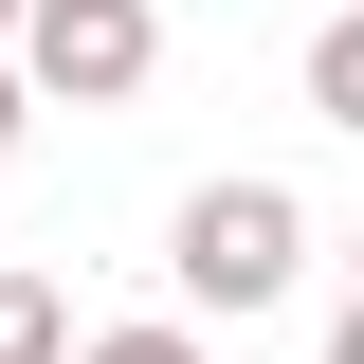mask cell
I'll return each mask as SVG.
<instances>
[{
  "label": "cell",
  "instance_id": "cell-6",
  "mask_svg": "<svg viewBox=\"0 0 364 364\" xmlns=\"http://www.w3.org/2000/svg\"><path fill=\"white\" fill-rule=\"evenodd\" d=\"M18 128H37V91H18V73H0V146H18Z\"/></svg>",
  "mask_w": 364,
  "mask_h": 364
},
{
  "label": "cell",
  "instance_id": "cell-7",
  "mask_svg": "<svg viewBox=\"0 0 364 364\" xmlns=\"http://www.w3.org/2000/svg\"><path fill=\"white\" fill-rule=\"evenodd\" d=\"M0 37H18V0H0Z\"/></svg>",
  "mask_w": 364,
  "mask_h": 364
},
{
  "label": "cell",
  "instance_id": "cell-1",
  "mask_svg": "<svg viewBox=\"0 0 364 364\" xmlns=\"http://www.w3.org/2000/svg\"><path fill=\"white\" fill-rule=\"evenodd\" d=\"M164 273L200 291V310H273V291L310 273V200H291V182H200V200L164 219Z\"/></svg>",
  "mask_w": 364,
  "mask_h": 364
},
{
  "label": "cell",
  "instance_id": "cell-4",
  "mask_svg": "<svg viewBox=\"0 0 364 364\" xmlns=\"http://www.w3.org/2000/svg\"><path fill=\"white\" fill-rule=\"evenodd\" d=\"M310 109H328V128H364V18H328V37H310Z\"/></svg>",
  "mask_w": 364,
  "mask_h": 364
},
{
  "label": "cell",
  "instance_id": "cell-5",
  "mask_svg": "<svg viewBox=\"0 0 364 364\" xmlns=\"http://www.w3.org/2000/svg\"><path fill=\"white\" fill-rule=\"evenodd\" d=\"M73 364H200V328H91Z\"/></svg>",
  "mask_w": 364,
  "mask_h": 364
},
{
  "label": "cell",
  "instance_id": "cell-2",
  "mask_svg": "<svg viewBox=\"0 0 364 364\" xmlns=\"http://www.w3.org/2000/svg\"><path fill=\"white\" fill-rule=\"evenodd\" d=\"M0 73L37 91V109H128V91L164 73V18H146V0H18Z\"/></svg>",
  "mask_w": 364,
  "mask_h": 364
},
{
  "label": "cell",
  "instance_id": "cell-3",
  "mask_svg": "<svg viewBox=\"0 0 364 364\" xmlns=\"http://www.w3.org/2000/svg\"><path fill=\"white\" fill-rule=\"evenodd\" d=\"M0 364H73V291L55 273H0Z\"/></svg>",
  "mask_w": 364,
  "mask_h": 364
}]
</instances>
